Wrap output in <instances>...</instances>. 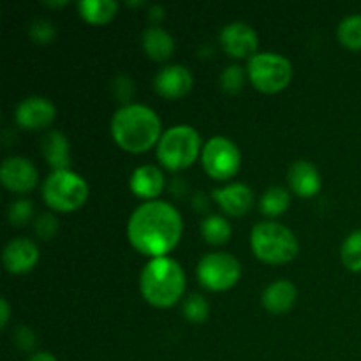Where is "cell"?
<instances>
[{"label": "cell", "instance_id": "obj_31", "mask_svg": "<svg viewBox=\"0 0 361 361\" xmlns=\"http://www.w3.org/2000/svg\"><path fill=\"white\" fill-rule=\"evenodd\" d=\"M113 94L118 97V101H129L130 95L134 94L133 81L127 76H116L113 81Z\"/></svg>", "mask_w": 361, "mask_h": 361}, {"label": "cell", "instance_id": "obj_27", "mask_svg": "<svg viewBox=\"0 0 361 361\" xmlns=\"http://www.w3.org/2000/svg\"><path fill=\"white\" fill-rule=\"evenodd\" d=\"M28 34H30V37L37 44H48V42L55 39L56 30L51 21L44 20V18H37V20H34L28 25Z\"/></svg>", "mask_w": 361, "mask_h": 361}, {"label": "cell", "instance_id": "obj_12", "mask_svg": "<svg viewBox=\"0 0 361 361\" xmlns=\"http://www.w3.org/2000/svg\"><path fill=\"white\" fill-rule=\"evenodd\" d=\"M55 115L53 102L37 95L23 99L16 108V122L25 129H42L55 120Z\"/></svg>", "mask_w": 361, "mask_h": 361}, {"label": "cell", "instance_id": "obj_36", "mask_svg": "<svg viewBox=\"0 0 361 361\" xmlns=\"http://www.w3.org/2000/svg\"><path fill=\"white\" fill-rule=\"evenodd\" d=\"M48 4V6H63V4H67L66 0H63V2H46Z\"/></svg>", "mask_w": 361, "mask_h": 361}, {"label": "cell", "instance_id": "obj_11", "mask_svg": "<svg viewBox=\"0 0 361 361\" xmlns=\"http://www.w3.org/2000/svg\"><path fill=\"white\" fill-rule=\"evenodd\" d=\"M221 42L224 46L226 53L231 56L242 59V56L256 55L257 48V34L252 27L242 21H233L226 25L221 32Z\"/></svg>", "mask_w": 361, "mask_h": 361}, {"label": "cell", "instance_id": "obj_24", "mask_svg": "<svg viewBox=\"0 0 361 361\" xmlns=\"http://www.w3.org/2000/svg\"><path fill=\"white\" fill-rule=\"evenodd\" d=\"M338 41L351 49H361V14H351L338 23Z\"/></svg>", "mask_w": 361, "mask_h": 361}, {"label": "cell", "instance_id": "obj_8", "mask_svg": "<svg viewBox=\"0 0 361 361\" xmlns=\"http://www.w3.org/2000/svg\"><path fill=\"white\" fill-rule=\"evenodd\" d=\"M242 275V267L236 257L226 252H212L201 257L197 264V277L204 288L212 291H224L233 288Z\"/></svg>", "mask_w": 361, "mask_h": 361}, {"label": "cell", "instance_id": "obj_21", "mask_svg": "<svg viewBox=\"0 0 361 361\" xmlns=\"http://www.w3.org/2000/svg\"><path fill=\"white\" fill-rule=\"evenodd\" d=\"M78 9L90 23H106L116 14L118 4L115 0H80Z\"/></svg>", "mask_w": 361, "mask_h": 361}, {"label": "cell", "instance_id": "obj_20", "mask_svg": "<svg viewBox=\"0 0 361 361\" xmlns=\"http://www.w3.org/2000/svg\"><path fill=\"white\" fill-rule=\"evenodd\" d=\"M141 42H143V48L147 51V55L150 59L159 60V62L169 59L173 49H175V42H173L171 35L164 28L157 27V25L145 28Z\"/></svg>", "mask_w": 361, "mask_h": 361}, {"label": "cell", "instance_id": "obj_26", "mask_svg": "<svg viewBox=\"0 0 361 361\" xmlns=\"http://www.w3.org/2000/svg\"><path fill=\"white\" fill-rule=\"evenodd\" d=\"M183 314L192 323H201L208 316V302L201 295H190L183 303Z\"/></svg>", "mask_w": 361, "mask_h": 361}, {"label": "cell", "instance_id": "obj_18", "mask_svg": "<svg viewBox=\"0 0 361 361\" xmlns=\"http://www.w3.org/2000/svg\"><path fill=\"white\" fill-rule=\"evenodd\" d=\"M296 295H298V291H296L293 282L275 281L264 289L261 302H263V307L268 312L282 314L291 309L293 303L296 302Z\"/></svg>", "mask_w": 361, "mask_h": 361}, {"label": "cell", "instance_id": "obj_6", "mask_svg": "<svg viewBox=\"0 0 361 361\" xmlns=\"http://www.w3.org/2000/svg\"><path fill=\"white\" fill-rule=\"evenodd\" d=\"M44 201L56 212H73L87 201L88 185L80 175L63 169L53 171L42 185Z\"/></svg>", "mask_w": 361, "mask_h": 361}, {"label": "cell", "instance_id": "obj_34", "mask_svg": "<svg viewBox=\"0 0 361 361\" xmlns=\"http://www.w3.org/2000/svg\"><path fill=\"white\" fill-rule=\"evenodd\" d=\"M150 18L155 21L162 20V18H164V9H162L161 6H152L150 7Z\"/></svg>", "mask_w": 361, "mask_h": 361}, {"label": "cell", "instance_id": "obj_33", "mask_svg": "<svg viewBox=\"0 0 361 361\" xmlns=\"http://www.w3.org/2000/svg\"><path fill=\"white\" fill-rule=\"evenodd\" d=\"M0 314H2V319H0V326H6L7 319H9V303L6 298L0 300Z\"/></svg>", "mask_w": 361, "mask_h": 361}, {"label": "cell", "instance_id": "obj_7", "mask_svg": "<svg viewBox=\"0 0 361 361\" xmlns=\"http://www.w3.org/2000/svg\"><path fill=\"white\" fill-rule=\"evenodd\" d=\"M247 73H249L254 87L268 92V94H274V92L288 87L293 69L291 62L286 56L279 55V53L264 51L250 56L249 63H247Z\"/></svg>", "mask_w": 361, "mask_h": 361}, {"label": "cell", "instance_id": "obj_13", "mask_svg": "<svg viewBox=\"0 0 361 361\" xmlns=\"http://www.w3.org/2000/svg\"><path fill=\"white\" fill-rule=\"evenodd\" d=\"M192 87V74L183 66L162 67L154 78V88L157 94L168 99H178L185 95Z\"/></svg>", "mask_w": 361, "mask_h": 361}, {"label": "cell", "instance_id": "obj_25", "mask_svg": "<svg viewBox=\"0 0 361 361\" xmlns=\"http://www.w3.org/2000/svg\"><path fill=\"white\" fill-rule=\"evenodd\" d=\"M342 263L351 271H361V229L351 233L341 249Z\"/></svg>", "mask_w": 361, "mask_h": 361}, {"label": "cell", "instance_id": "obj_4", "mask_svg": "<svg viewBox=\"0 0 361 361\" xmlns=\"http://www.w3.org/2000/svg\"><path fill=\"white\" fill-rule=\"evenodd\" d=\"M254 254L267 263H288L298 254V240L295 233L279 222H259L250 233Z\"/></svg>", "mask_w": 361, "mask_h": 361}, {"label": "cell", "instance_id": "obj_19", "mask_svg": "<svg viewBox=\"0 0 361 361\" xmlns=\"http://www.w3.org/2000/svg\"><path fill=\"white\" fill-rule=\"evenodd\" d=\"M42 154L46 161L55 168V171H63L71 166L69 141L60 130H49L42 136L41 141Z\"/></svg>", "mask_w": 361, "mask_h": 361}, {"label": "cell", "instance_id": "obj_16", "mask_svg": "<svg viewBox=\"0 0 361 361\" xmlns=\"http://www.w3.org/2000/svg\"><path fill=\"white\" fill-rule=\"evenodd\" d=\"M289 185L293 192L302 197L314 196L321 187V175L316 166L309 161H298L289 168Z\"/></svg>", "mask_w": 361, "mask_h": 361}, {"label": "cell", "instance_id": "obj_15", "mask_svg": "<svg viewBox=\"0 0 361 361\" xmlns=\"http://www.w3.org/2000/svg\"><path fill=\"white\" fill-rule=\"evenodd\" d=\"M214 200L229 215H243L252 207L254 194L245 183H231L214 190Z\"/></svg>", "mask_w": 361, "mask_h": 361}, {"label": "cell", "instance_id": "obj_23", "mask_svg": "<svg viewBox=\"0 0 361 361\" xmlns=\"http://www.w3.org/2000/svg\"><path fill=\"white\" fill-rule=\"evenodd\" d=\"M289 203H291V197H289L288 190L282 189V187H271L261 197L259 208L264 215L275 217V215L284 214L288 210Z\"/></svg>", "mask_w": 361, "mask_h": 361}, {"label": "cell", "instance_id": "obj_14", "mask_svg": "<svg viewBox=\"0 0 361 361\" xmlns=\"http://www.w3.org/2000/svg\"><path fill=\"white\" fill-rule=\"evenodd\" d=\"M39 250L35 243L28 238H14L4 247L2 261L4 267L11 274H25L37 263Z\"/></svg>", "mask_w": 361, "mask_h": 361}, {"label": "cell", "instance_id": "obj_3", "mask_svg": "<svg viewBox=\"0 0 361 361\" xmlns=\"http://www.w3.org/2000/svg\"><path fill=\"white\" fill-rule=\"evenodd\" d=\"M140 288L152 305L169 307L183 295L185 275L182 267L171 257H154L141 271Z\"/></svg>", "mask_w": 361, "mask_h": 361}, {"label": "cell", "instance_id": "obj_10", "mask_svg": "<svg viewBox=\"0 0 361 361\" xmlns=\"http://www.w3.org/2000/svg\"><path fill=\"white\" fill-rule=\"evenodd\" d=\"M0 180L14 192H27L37 183V169L28 159L11 155L0 166Z\"/></svg>", "mask_w": 361, "mask_h": 361}, {"label": "cell", "instance_id": "obj_2", "mask_svg": "<svg viewBox=\"0 0 361 361\" xmlns=\"http://www.w3.org/2000/svg\"><path fill=\"white\" fill-rule=\"evenodd\" d=\"M111 134L126 150L145 152L159 140L161 120L148 106L126 104L113 115Z\"/></svg>", "mask_w": 361, "mask_h": 361}, {"label": "cell", "instance_id": "obj_5", "mask_svg": "<svg viewBox=\"0 0 361 361\" xmlns=\"http://www.w3.org/2000/svg\"><path fill=\"white\" fill-rule=\"evenodd\" d=\"M201 137L190 126H175L166 130L157 145V157L164 168L176 171L196 161Z\"/></svg>", "mask_w": 361, "mask_h": 361}, {"label": "cell", "instance_id": "obj_1", "mask_svg": "<svg viewBox=\"0 0 361 361\" xmlns=\"http://www.w3.org/2000/svg\"><path fill=\"white\" fill-rule=\"evenodd\" d=\"M182 217L166 201H147L133 212L127 224L130 243L152 257H162L182 236Z\"/></svg>", "mask_w": 361, "mask_h": 361}, {"label": "cell", "instance_id": "obj_29", "mask_svg": "<svg viewBox=\"0 0 361 361\" xmlns=\"http://www.w3.org/2000/svg\"><path fill=\"white\" fill-rule=\"evenodd\" d=\"M34 204L28 200H20L11 203L9 207V222L13 226H23L32 217Z\"/></svg>", "mask_w": 361, "mask_h": 361}, {"label": "cell", "instance_id": "obj_17", "mask_svg": "<svg viewBox=\"0 0 361 361\" xmlns=\"http://www.w3.org/2000/svg\"><path fill=\"white\" fill-rule=\"evenodd\" d=\"M162 187H164V176H162L161 169L152 164L140 166L130 175V190L145 200L157 197Z\"/></svg>", "mask_w": 361, "mask_h": 361}, {"label": "cell", "instance_id": "obj_32", "mask_svg": "<svg viewBox=\"0 0 361 361\" xmlns=\"http://www.w3.org/2000/svg\"><path fill=\"white\" fill-rule=\"evenodd\" d=\"M14 342H16L21 349H32L35 344V335L32 334V330H28L27 326H21L18 328L16 334H14Z\"/></svg>", "mask_w": 361, "mask_h": 361}, {"label": "cell", "instance_id": "obj_30", "mask_svg": "<svg viewBox=\"0 0 361 361\" xmlns=\"http://www.w3.org/2000/svg\"><path fill=\"white\" fill-rule=\"evenodd\" d=\"M34 228H35V233H37L39 238L49 240L53 235H55L56 229H59V222H56L55 215L41 214L37 217V221H35Z\"/></svg>", "mask_w": 361, "mask_h": 361}, {"label": "cell", "instance_id": "obj_35", "mask_svg": "<svg viewBox=\"0 0 361 361\" xmlns=\"http://www.w3.org/2000/svg\"><path fill=\"white\" fill-rule=\"evenodd\" d=\"M28 361H56V358L49 353H35Z\"/></svg>", "mask_w": 361, "mask_h": 361}, {"label": "cell", "instance_id": "obj_28", "mask_svg": "<svg viewBox=\"0 0 361 361\" xmlns=\"http://www.w3.org/2000/svg\"><path fill=\"white\" fill-rule=\"evenodd\" d=\"M221 85L229 94H236L243 87V69L240 66H229L228 69L222 71Z\"/></svg>", "mask_w": 361, "mask_h": 361}, {"label": "cell", "instance_id": "obj_22", "mask_svg": "<svg viewBox=\"0 0 361 361\" xmlns=\"http://www.w3.org/2000/svg\"><path fill=\"white\" fill-rule=\"evenodd\" d=\"M201 235L212 245H221L228 242L231 236V226L221 215H208L201 222Z\"/></svg>", "mask_w": 361, "mask_h": 361}, {"label": "cell", "instance_id": "obj_9", "mask_svg": "<svg viewBox=\"0 0 361 361\" xmlns=\"http://www.w3.org/2000/svg\"><path fill=\"white\" fill-rule=\"evenodd\" d=\"M203 166L208 175L214 178H229L240 168L238 147L224 136L212 137L203 148Z\"/></svg>", "mask_w": 361, "mask_h": 361}]
</instances>
